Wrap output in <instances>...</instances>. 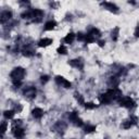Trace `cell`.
Listing matches in <instances>:
<instances>
[{
	"label": "cell",
	"mask_w": 139,
	"mask_h": 139,
	"mask_svg": "<svg viewBox=\"0 0 139 139\" xmlns=\"http://www.w3.org/2000/svg\"><path fill=\"white\" fill-rule=\"evenodd\" d=\"M32 114L35 118H41L43 115H44V111L40 108H35L34 110L32 111Z\"/></svg>",
	"instance_id": "obj_11"
},
{
	"label": "cell",
	"mask_w": 139,
	"mask_h": 139,
	"mask_svg": "<svg viewBox=\"0 0 139 139\" xmlns=\"http://www.w3.org/2000/svg\"><path fill=\"white\" fill-rule=\"evenodd\" d=\"M85 37H86V35H84L83 34V33H78V34H77V39H78V40H85Z\"/></svg>",
	"instance_id": "obj_31"
},
{
	"label": "cell",
	"mask_w": 139,
	"mask_h": 139,
	"mask_svg": "<svg viewBox=\"0 0 139 139\" xmlns=\"http://www.w3.org/2000/svg\"><path fill=\"white\" fill-rule=\"evenodd\" d=\"M15 114V111H13V110H7L3 112V116L7 118V120H10V118H12L13 116H14Z\"/></svg>",
	"instance_id": "obj_15"
},
{
	"label": "cell",
	"mask_w": 139,
	"mask_h": 139,
	"mask_svg": "<svg viewBox=\"0 0 139 139\" xmlns=\"http://www.w3.org/2000/svg\"><path fill=\"white\" fill-rule=\"evenodd\" d=\"M44 15V12L41 10H39V9H35V10H33L31 11V17H38V19H40L41 16Z\"/></svg>",
	"instance_id": "obj_12"
},
{
	"label": "cell",
	"mask_w": 139,
	"mask_h": 139,
	"mask_svg": "<svg viewBox=\"0 0 139 139\" xmlns=\"http://www.w3.org/2000/svg\"><path fill=\"white\" fill-rule=\"evenodd\" d=\"M89 34H91V35L94 36L95 38H96V37H100V36H101V33H100V31H99L98 28H92V29L90 31Z\"/></svg>",
	"instance_id": "obj_23"
},
{
	"label": "cell",
	"mask_w": 139,
	"mask_h": 139,
	"mask_svg": "<svg viewBox=\"0 0 139 139\" xmlns=\"http://www.w3.org/2000/svg\"><path fill=\"white\" fill-rule=\"evenodd\" d=\"M58 53H60V55H67L68 53V49H67V47H65V46H60V47L58 48Z\"/></svg>",
	"instance_id": "obj_24"
},
{
	"label": "cell",
	"mask_w": 139,
	"mask_h": 139,
	"mask_svg": "<svg viewBox=\"0 0 139 139\" xmlns=\"http://www.w3.org/2000/svg\"><path fill=\"white\" fill-rule=\"evenodd\" d=\"M118 83H120V81L116 78V77H111L110 78V86L111 87H113V88H116V86L118 85Z\"/></svg>",
	"instance_id": "obj_18"
},
{
	"label": "cell",
	"mask_w": 139,
	"mask_h": 139,
	"mask_svg": "<svg viewBox=\"0 0 139 139\" xmlns=\"http://www.w3.org/2000/svg\"><path fill=\"white\" fill-rule=\"evenodd\" d=\"M13 85H14L15 87H20V86L22 85V82L21 81H13Z\"/></svg>",
	"instance_id": "obj_32"
},
{
	"label": "cell",
	"mask_w": 139,
	"mask_h": 139,
	"mask_svg": "<svg viewBox=\"0 0 139 139\" xmlns=\"http://www.w3.org/2000/svg\"><path fill=\"white\" fill-rule=\"evenodd\" d=\"M118 103H120L121 107H124V108H127V109H131L135 107V101L131 99L130 97H123L118 100Z\"/></svg>",
	"instance_id": "obj_2"
},
{
	"label": "cell",
	"mask_w": 139,
	"mask_h": 139,
	"mask_svg": "<svg viewBox=\"0 0 139 139\" xmlns=\"http://www.w3.org/2000/svg\"><path fill=\"white\" fill-rule=\"evenodd\" d=\"M85 41L87 44H91V43L96 41V38L92 36L91 34H87V35H86V37H85Z\"/></svg>",
	"instance_id": "obj_21"
},
{
	"label": "cell",
	"mask_w": 139,
	"mask_h": 139,
	"mask_svg": "<svg viewBox=\"0 0 139 139\" xmlns=\"http://www.w3.org/2000/svg\"><path fill=\"white\" fill-rule=\"evenodd\" d=\"M118 27H115L114 29H113V32H112V39L115 41V40H117V38H118Z\"/></svg>",
	"instance_id": "obj_26"
},
{
	"label": "cell",
	"mask_w": 139,
	"mask_h": 139,
	"mask_svg": "<svg viewBox=\"0 0 139 139\" xmlns=\"http://www.w3.org/2000/svg\"><path fill=\"white\" fill-rule=\"evenodd\" d=\"M134 35H135V37H136V38H138V37H139V26H137V27H136Z\"/></svg>",
	"instance_id": "obj_33"
},
{
	"label": "cell",
	"mask_w": 139,
	"mask_h": 139,
	"mask_svg": "<svg viewBox=\"0 0 139 139\" xmlns=\"http://www.w3.org/2000/svg\"><path fill=\"white\" fill-rule=\"evenodd\" d=\"M75 34L74 33H70V34H68L67 36L64 37V41H65V44H72L73 41L75 40Z\"/></svg>",
	"instance_id": "obj_13"
},
{
	"label": "cell",
	"mask_w": 139,
	"mask_h": 139,
	"mask_svg": "<svg viewBox=\"0 0 139 139\" xmlns=\"http://www.w3.org/2000/svg\"><path fill=\"white\" fill-rule=\"evenodd\" d=\"M55 128L58 130V131H62V130H64L65 128H67V125H65L64 123H62V122H59L56 126H55Z\"/></svg>",
	"instance_id": "obj_19"
},
{
	"label": "cell",
	"mask_w": 139,
	"mask_h": 139,
	"mask_svg": "<svg viewBox=\"0 0 139 139\" xmlns=\"http://www.w3.org/2000/svg\"><path fill=\"white\" fill-rule=\"evenodd\" d=\"M20 124H21V120H15L14 122H13V126H14V127H16V125L19 126Z\"/></svg>",
	"instance_id": "obj_34"
},
{
	"label": "cell",
	"mask_w": 139,
	"mask_h": 139,
	"mask_svg": "<svg viewBox=\"0 0 139 139\" xmlns=\"http://www.w3.org/2000/svg\"><path fill=\"white\" fill-rule=\"evenodd\" d=\"M102 5L104 7L105 9H108L109 11H111V12L116 13V12L118 11L117 5H115L114 3H112V2H103V3H102Z\"/></svg>",
	"instance_id": "obj_8"
},
{
	"label": "cell",
	"mask_w": 139,
	"mask_h": 139,
	"mask_svg": "<svg viewBox=\"0 0 139 139\" xmlns=\"http://www.w3.org/2000/svg\"><path fill=\"white\" fill-rule=\"evenodd\" d=\"M25 76V70L21 67H17L15 69H13V71L10 73V77L12 78V81H21Z\"/></svg>",
	"instance_id": "obj_1"
},
{
	"label": "cell",
	"mask_w": 139,
	"mask_h": 139,
	"mask_svg": "<svg viewBox=\"0 0 139 139\" xmlns=\"http://www.w3.org/2000/svg\"><path fill=\"white\" fill-rule=\"evenodd\" d=\"M12 17V12L11 11H3L1 13V15H0V21L1 23H5L7 21H9V20Z\"/></svg>",
	"instance_id": "obj_7"
},
{
	"label": "cell",
	"mask_w": 139,
	"mask_h": 139,
	"mask_svg": "<svg viewBox=\"0 0 139 139\" xmlns=\"http://www.w3.org/2000/svg\"><path fill=\"white\" fill-rule=\"evenodd\" d=\"M13 136L16 139H22L25 136V131H24V129L20 128V127H14L13 128Z\"/></svg>",
	"instance_id": "obj_6"
},
{
	"label": "cell",
	"mask_w": 139,
	"mask_h": 139,
	"mask_svg": "<svg viewBox=\"0 0 139 139\" xmlns=\"http://www.w3.org/2000/svg\"><path fill=\"white\" fill-rule=\"evenodd\" d=\"M84 107L87 109V110H92V109L97 108V104H95L94 102H85V105H84Z\"/></svg>",
	"instance_id": "obj_25"
},
{
	"label": "cell",
	"mask_w": 139,
	"mask_h": 139,
	"mask_svg": "<svg viewBox=\"0 0 139 139\" xmlns=\"http://www.w3.org/2000/svg\"><path fill=\"white\" fill-rule=\"evenodd\" d=\"M112 101H113V99H112L111 95L109 94L108 91L105 92V94H102V95L100 96V102H101L102 104H108V103H110V102H112Z\"/></svg>",
	"instance_id": "obj_5"
},
{
	"label": "cell",
	"mask_w": 139,
	"mask_h": 139,
	"mask_svg": "<svg viewBox=\"0 0 139 139\" xmlns=\"http://www.w3.org/2000/svg\"><path fill=\"white\" fill-rule=\"evenodd\" d=\"M57 26V23L55 21H48L45 24V29L46 31H52Z\"/></svg>",
	"instance_id": "obj_14"
},
{
	"label": "cell",
	"mask_w": 139,
	"mask_h": 139,
	"mask_svg": "<svg viewBox=\"0 0 139 139\" xmlns=\"http://www.w3.org/2000/svg\"><path fill=\"white\" fill-rule=\"evenodd\" d=\"M23 95L26 99H28V100H33L35 97H36V89L35 87H28L26 88L23 92Z\"/></svg>",
	"instance_id": "obj_4"
},
{
	"label": "cell",
	"mask_w": 139,
	"mask_h": 139,
	"mask_svg": "<svg viewBox=\"0 0 139 139\" xmlns=\"http://www.w3.org/2000/svg\"><path fill=\"white\" fill-rule=\"evenodd\" d=\"M69 64L73 68H77V69H83V62L79 60V59H74V60H71L69 62Z\"/></svg>",
	"instance_id": "obj_10"
},
{
	"label": "cell",
	"mask_w": 139,
	"mask_h": 139,
	"mask_svg": "<svg viewBox=\"0 0 139 139\" xmlns=\"http://www.w3.org/2000/svg\"><path fill=\"white\" fill-rule=\"evenodd\" d=\"M95 130H96L95 125H87V126H85V128H84V131L86 134H90V133H92V131H95Z\"/></svg>",
	"instance_id": "obj_17"
},
{
	"label": "cell",
	"mask_w": 139,
	"mask_h": 139,
	"mask_svg": "<svg viewBox=\"0 0 139 139\" xmlns=\"http://www.w3.org/2000/svg\"><path fill=\"white\" fill-rule=\"evenodd\" d=\"M7 127H8V123L7 122H2V124H1V133L2 134H4L5 133V130H7Z\"/></svg>",
	"instance_id": "obj_28"
},
{
	"label": "cell",
	"mask_w": 139,
	"mask_h": 139,
	"mask_svg": "<svg viewBox=\"0 0 139 139\" xmlns=\"http://www.w3.org/2000/svg\"><path fill=\"white\" fill-rule=\"evenodd\" d=\"M74 124L76 125V126H78V127H81V126H83V125H84L83 121H82V120H81V118H79V117H78L77 120H76V121L74 122Z\"/></svg>",
	"instance_id": "obj_30"
},
{
	"label": "cell",
	"mask_w": 139,
	"mask_h": 139,
	"mask_svg": "<svg viewBox=\"0 0 139 139\" xmlns=\"http://www.w3.org/2000/svg\"><path fill=\"white\" fill-rule=\"evenodd\" d=\"M52 39L51 38H43V39H40V40L38 41V46L39 47H48L49 45H51L52 44Z\"/></svg>",
	"instance_id": "obj_9"
},
{
	"label": "cell",
	"mask_w": 139,
	"mask_h": 139,
	"mask_svg": "<svg viewBox=\"0 0 139 139\" xmlns=\"http://www.w3.org/2000/svg\"><path fill=\"white\" fill-rule=\"evenodd\" d=\"M23 56H25V57H33V56H34V51H32L29 49H24L23 50Z\"/></svg>",
	"instance_id": "obj_27"
},
{
	"label": "cell",
	"mask_w": 139,
	"mask_h": 139,
	"mask_svg": "<svg viewBox=\"0 0 139 139\" xmlns=\"http://www.w3.org/2000/svg\"><path fill=\"white\" fill-rule=\"evenodd\" d=\"M98 44H99V46H100V47H103L105 43H104L103 40H99V41H98Z\"/></svg>",
	"instance_id": "obj_35"
},
{
	"label": "cell",
	"mask_w": 139,
	"mask_h": 139,
	"mask_svg": "<svg viewBox=\"0 0 139 139\" xmlns=\"http://www.w3.org/2000/svg\"><path fill=\"white\" fill-rule=\"evenodd\" d=\"M75 98H76V100L78 101L79 104H82V105H85V101H84V98L81 94H78V92H75Z\"/></svg>",
	"instance_id": "obj_20"
},
{
	"label": "cell",
	"mask_w": 139,
	"mask_h": 139,
	"mask_svg": "<svg viewBox=\"0 0 139 139\" xmlns=\"http://www.w3.org/2000/svg\"><path fill=\"white\" fill-rule=\"evenodd\" d=\"M69 118H70V121H72L73 123H74L77 118H78V114H77V112H71V113L69 114Z\"/></svg>",
	"instance_id": "obj_22"
},
{
	"label": "cell",
	"mask_w": 139,
	"mask_h": 139,
	"mask_svg": "<svg viewBox=\"0 0 139 139\" xmlns=\"http://www.w3.org/2000/svg\"><path fill=\"white\" fill-rule=\"evenodd\" d=\"M133 122L130 121V118H128V120H125L123 123H122V127L124 128V129H128V128H130L131 126H133Z\"/></svg>",
	"instance_id": "obj_16"
},
{
	"label": "cell",
	"mask_w": 139,
	"mask_h": 139,
	"mask_svg": "<svg viewBox=\"0 0 139 139\" xmlns=\"http://www.w3.org/2000/svg\"><path fill=\"white\" fill-rule=\"evenodd\" d=\"M49 81V76L48 75H43L41 77H40V82L43 83V84H46Z\"/></svg>",
	"instance_id": "obj_29"
},
{
	"label": "cell",
	"mask_w": 139,
	"mask_h": 139,
	"mask_svg": "<svg viewBox=\"0 0 139 139\" xmlns=\"http://www.w3.org/2000/svg\"><path fill=\"white\" fill-rule=\"evenodd\" d=\"M56 83L58 84V85H60V86H62V87H64V88H67V89H69V88H71V86H72V84H71V82H69V81H67L63 76H60V75H58V76H56Z\"/></svg>",
	"instance_id": "obj_3"
}]
</instances>
